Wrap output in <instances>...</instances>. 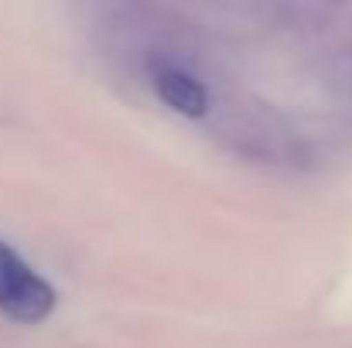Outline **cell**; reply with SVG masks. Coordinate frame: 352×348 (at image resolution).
<instances>
[{"label": "cell", "mask_w": 352, "mask_h": 348, "mask_svg": "<svg viewBox=\"0 0 352 348\" xmlns=\"http://www.w3.org/2000/svg\"><path fill=\"white\" fill-rule=\"evenodd\" d=\"M154 93L164 106H171L175 113L182 116H192V119H202L209 116L212 110V100H209V89L202 86L199 76H192L188 69L182 65H171V62H157L154 72Z\"/></svg>", "instance_id": "obj_3"}, {"label": "cell", "mask_w": 352, "mask_h": 348, "mask_svg": "<svg viewBox=\"0 0 352 348\" xmlns=\"http://www.w3.org/2000/svg\"><path fill=\"white\" fill-rule=\"evenodd\" d=\"M291 21H325L329 14H336L342 3H349V0H274Z\"/></svg>", "instance_id": "obj_4"}, {"label": "cell", "mask_w": 352, "mask_h": 348, "mask_svg": "<svg viewBox=\"0 0 352 348\" xmlns=\"http://www.w3.org/2000/svg\"><path fill=\"white\" fill-rule=\"evenodd\" d=\"M219 140L256 164H294L301 157L298 130L260 103H236L216 119Z\"/></svg>", "instance_id": "obj_1"}, {"label": "cell", "mask_w": 352, "mask_h": 348, "mask_svg": "<svg viewBox=\"0 0 352 348\" xmlns=\"http://www.w3.org/2000/svg\"><path fill=\"white\" fill-rule=\"evenodd\" d=\"M55 311V287L38 277L0 239V314L17 325H38Z\"/></svg>", "instance_id": "obj_2"}]
</instances>
